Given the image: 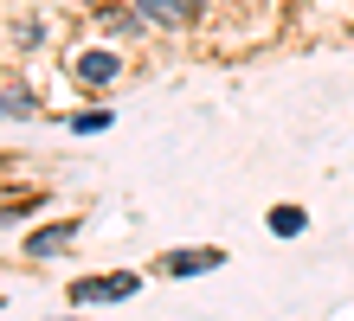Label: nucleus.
I'll list each match as a JSON object with an SVG mask.
<instances>
[{
    "instance_id": "obj_4",
    "label": "nucleus",
    "mask_w": 354,
    "mask_h": 321,
    "mask_svg": "<svg viewBox=\"0 0 354 321\" xmlns=\"http://www.w3.org/2000/svg\"><path fill=\"white\" fill-rule=\"evenodd\" d=\"M142 19H155V26H180L187 13H194V0H136Z\"/></svg>"
},
{
    "instance_id": "obj_6",
    "label": "nucleus",
    "mask_w": 354,
    "mask_h": 321,
    "mask_svg": "<svg viewBox=\"0 0 354 321\" xmlns=\"http://www.w3.org/2000/svg\"><path fill=\"white\" fill-rule=\"evenodd\" d=\"M309 219H303V206H270V231H277V238H297Z\"/></svg>"
},
{
    "instance_id": "obj_2",
    "label": "nucleus",
    "mask_w": 354,
    "mask_h": 321,
    "mask_svg": "<svg viewBox=\"0 0 354 321\" xmlns=\"http://www.w3.org/2000/svg\"><path fill=\"white\" fill-rule=\"evenodd\" d=\"M71 77H77V84H97V90H103V84L116 77V58H110V52H77V58H71Z\"/></svg>"
},
{
    "instance_id": "obj_3",
    "label": "nucleus",
    "mask_w": 354,
    "mask_h": 321,
    "mask_svg": "<svg viewBox=\"0 0 354 321\" xmlns=\"http://www.w3.org/2000/svg\"><path fill=\"white\" fill-rule=\"evenodd\" d=\"M71 238H77V225H46V231H32V238H26V257H58Z\"/></svg>"
},
{
    "instance_id": "obj_1",
    "label": "nucleus",
    "mask_w": 354,
    "mask_h": 321,
    "mask_svg": "<svg viewBox=\"0 0 354 321\" xmlns=\"http://www.w3.org/2000/svg\"><path fill=\"white\" fill-rule=\"evenodd\" d=\"M142 276L116 270V276H84V283H71V302H122V295H136Z\"/></svg>"
},
{
    "instance_id": "obj_8",
    "label": "nucleus",
    "mask_w": 354,
    "mask_h": 321,
    "mask_svg": "<svg viewBox=\"0 0 354 321\" xmlns=\"http://www.w3.org/2000/svg\"><path fill=\"white\" fill-rule=\"evenodd\" d=\"M26 110H32V97H26V90H19V84H13V90H7V116L19 122V116H26Z\"/></svg>"
},
{
    "instance_id": "obj_5",
    "label": "nucleus",
    "mask_w": 354,
    "mask_h": 321,
    "mask_svg": "<svg viewBox=\"0 0 354 321\" xmlns=\"http://www.w3.org/2000/svg\"><path fill=\"white\" fill-rule=\"evenodd\" d=\"M213 264H219V251H174L168 257L174 276H200V270H213Z\"/></svg>"
},
{
    "instance_id": "obj_7",
    "label": "nucleus",
    "mask_w": 354,
    "mask_h": 321,
    "mask_svg": "<svg viewBox=\"0 0 354 321\" xmlns=\"http://www.w3.org/2000/svg\"><path fill=\"white\" fill-rule=\"evenodd\" d=\"M71 128H77V135H97V128H110V116H103V110H77Z\"/></svg>"
}]
</instances>
